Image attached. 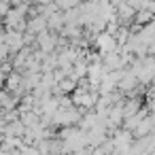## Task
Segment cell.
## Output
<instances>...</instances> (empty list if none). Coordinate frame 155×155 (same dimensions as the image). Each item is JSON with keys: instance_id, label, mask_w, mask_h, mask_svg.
<instances>
[{"instance_id": "cell-1", "label": "cell", "mask_w": 155, "mask_h": 155, "mask_svg": "<svg viewBox=\"0 0 155 155\" xmlns=\"http://www.w3.org/2000/svg\"><path fill=\"white\" fill-rule=\"evenodd\" d=\"M7 85H9V89H17L19 87V74H11L7 79Z\"/></svg>"}, {"instance_id": "cell-2", "label": "cell", "mask_w": 155, "mask_h": 155, "mask_svg": "<svg viewBox=\"0 0 155 155\" xmlns=\"http://www.w3.org/2000/svg\"><path fill=\"white\" fill-rule=\"evenodd\" d=\"M38 2H43V5H45V2H53V0H38Z\"/></svg>"}]
</instances>
